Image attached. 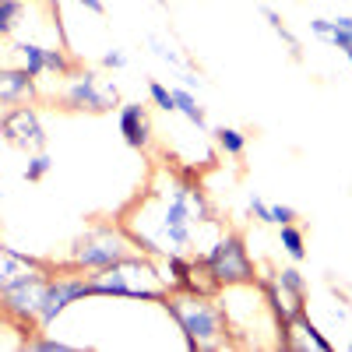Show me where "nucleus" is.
Masks as SVG:
<instances>
[{
  "label": "nucleus",
  "mask_w": 352,
  "mask_h": 352,
  "mask_svg": "<svg viewBox=\"0 0 352 352\" xmlns=\"http://www.w3.org/2000/svg\"><path fill=\"white\" fill-rule=\"evenodd\" d=\"M14 50L21 53V67L32 74V78H43L46 74V60H43L46 46H39V43H18Z\"/></svg>",
  "instance_id": "dca6fc26"
},
{
  "label": "nucleus",
  "mask_w": 352,
  "mask_h": 352,
  "mask_svg": "<svg viewBox=\"0 0 352 352\" xmlns=\"http://www.w3.org/2000/svg\"><path fill=\"white\" fill-rule=\"evenodd\" d=\"M257 289L264 292V300H268V307H272V314H275V320H278V328H285L300 310H307V300L296 296V292H289L278 278H261V275H257Z\"/></svg>",
  "instance_id": "9b49d317"
},
{
  "label": "nucleus",
  "mask_w": 352,
  "mask_h": 352,
  "mask_svg": "<svg viewBox=\"0 0 352 352\" xmlns=\"http://www.w3.org/2000/svg\"><path fill=\"white\" fill-rule=\"evenodd\" d=\"M155 4H169V0H155Z\"/></svg>",
  "instance_id": "c756f323"
},
{
  "label": "nucleus",
  "mask_w": 352,
  "mask_h": 352,
  "mask_svg": "<svg viewBox=\"0 0 352 352\" xmlns=\"http://www.w3.org/2000/svg\"><path fill=\"white\" fill-rule=\"evenodd\" d=\"M278 240H282V250H285L292 261H307V243H303V232L296 229V222L278 226Z\"/></svg>",
  "instance_id": "2eb2a0df"
},
{
  "label": "nucleus",
  "mask_w": 352,
  "mask_h": 352,
  "mask_svg": "<svg viewBox=\"0 0 352 352\" xmlns=\"http://www.w3.org/2000/svg\"><path fill=\"white\" fill-rule=\"evenodd\" d=\"M201 264L208 268V275L219 282V289L232 285H257V268L247 254V243L240 232H226V236L201 257Z\"/></svg>",
  "instance_id": "20e7f679"
},
{
  "label": "nucleus",
  "mask_w": 352,
  "mask_h": 352,
  "mask_svg": "<svg viewBox=\"0 0 352 352\" xmlns=\"http://www.w3.org/2000/svg\"><path fill=\"white\" fill-rule=\"evenodd\" d=\"M64 264L56 261H46V257H32V254H21L8 243H0V292H4L8 285L28 278L32 272H60Z\"/></svg>",
  "instance_id": "6e6552de"
},
{
  "label": "nucleus",
  "mask_w": 352,
  "mask_h": 352,
  "mask_svg": "<svg viewBox=\"0 0 352 352\" xmlns=\"http://www.w3.org/2000/svg\"><path fill=\"white\" fill-rule=\"evenodd\" d=\"M148 96H152V102L162 109V113H173L176 106H173V92L162 85V81H148Z\"/></svg>",
  "instance_id": "4be33fe9"
},
{
  "label": "nucleus",
  "mask_w": 352,
  "mask_h": 352,
  "mask_svg": "<svg viewBox=\"0 0 352 352\" xmlns=\"http://www.w3.org/2000/svg\"><path fill=\"white\" fill-rule=\"evenodd\" d=\"M162 307L173 314V320L180 324L187 349H222L229 324H226V310L215 303V296H204V292H180L169 289V296L162 300Z\"/></svg>",
  "instance_id": "f257e3e1"
},
{
  "label": "nucleus",
  "mask_w": 352,
  "mask_h": 352,
  "mask_svg": "<svg viewBox=\"0 0 352 352\" xmlns=\"http://www.w3.org/2000/svg\"><path fill=\"white\" fill-rule=\"evenodd\" d=\"M310 32H314L317 39H331V32H335V25H331L328 18H314V21H310Z\"/></svg>",
  "instance_id": "a878e982"
},
{
  "label": "nucleus",
  "mask_w": 352,
  "mask_h": 352,
  "mask_svg": "<svg viewBox=\"0 0 352 352\" xmlns=\"http://www.w3.org/2000/svg\"><path fill=\"white\" fill-rule=\"evenodd\" d=\"M152 50H155V56H162L166 64H173V67H184V56L176 53V50H169V46H166L162 39H155V36H152Z\"/></svg>",
  "instance_id": "393cba45"
},
{
  "label": "nucleus",
  "mask_w": 352,
  "mask_h": 352,
  "mask_svg": "<svg viewBox=\"0 0 352 352\" xmlns=\"http://www.w3.org/2000/svg\"><path fill=\"white\" fill-rule=\"evenodd\" d=\"M250 215H254L257 222H264V226H268V204H264V201H261L257 194L250 197Z\"/></svg>",
  "instance_id": "bb28decb"
},
{
  "label": "nucleus",
  "mask_w": 352,
  "mask_h": 352,
  "mask_svg": "<svg viewBox=\"0 0 352 352\" xmlns=\"http://www.w3.org/2000/svg\"><path fill=\"white\" fill-rule=\"evenodd\" d=\"M78 4H81L85 11H92V14H106V4H102V0H78Z\"/></svg>",
  "instance_id": "c85d7f7f"
},
{
  "label": "nucleus",
  "mask_w": 352,
  "mask_h": 352,
  "mask_svg": "<svg viewBox=\"0 0 352 352\" xmlns=\"http://www.w3.org/2000/svg\"><path fill=\"white\" fill-rule=\"evenodd\" d=\"M92 296L88 292V275L85 272H74V275H64V272H53L50 275V285H46V300H43V314H39V328L46 331L56 317H60L71 303Z\"/></svg>",
  "instance_id": "0eeeda50"
},
{
  "label": "nucleus",
  "mask_w": 352,
  "mask_h": 352,
  "mask_svg": "<svg viewBox=\"0 0 352 352\" xmlns=\"http://www.w3.org/2000/svg\"><path fill=\"white\" fill-rule=\"evenodd\" d=\"M0 138H4L11 148H18V152H46L43 120H39V113L28 102H18V106H11L4 116H0Z\"/></svg>",
  "instance_id": "423d86ee"
},
{
  "label": "nucleus",
  "mask_w": 352,
  "mask_h": 352,
  "mask_svg": "<svg viewBox=\"0 0 352 352\" xmlns=\"http://www.w3.org/2000/svg\"><path fill=\"white\" fill-rule=\"evenodd\" d=\"M169 92H173V106L180 109V113L187 116V120H190L197 131H204V127H208V116H204V109L197 106V99L187 92V88H169Z\"/></svg>",
  "instance_id": "ddd939ff"
},
{
  "label": "nucleus",
  "mask_w": 352,
  "mask_h": 352,
  "mask_svg": "<svg viewBox=\"0 0 352 352\" xmlns=\"http://www.w3.org/2000/svg\"><path fill=\"white\" fill-rule=\"evenodd\" d=\"M215 144H219L226 155H232V159H240V155L247 152V138H243L236 127H219V131H215Z\"/></svg>",
  "instance_id": "a211bd4d"
},
{
  "label": "nucleus",
  "mask_w": 352,
  "mask_h": 352,
  "mask_svg": "<svg viewBox=\"0 0 352 352\" xmlns=\"http://www.w3.org/2000/svg\"><path fill=\"white\" fill-rule=\"evenodd\" d=\"M50 169H53V159L46 152H32V159H28V166H25V180L28 184H39V180H46Z\"/></svg>",
  "instance_id": "6ab92c4d"
},
{
  "label": "nucleus",
  "mask_w": 352,
  "mask_h": 352,
  "mask_svg": "<svg viewBox=\"0 0 352 352\" xmlns=\"http://www.w3.org/2000/svg\"><path fill=\"white\" fill-rule=\"evenodd\" d=\"M67 113H109V109H120V92H116V85L106 81L102 74L96 71H78L67 78V88H64V99H60Z\"/></svg>",
  "instance_id": "39448f33"
},
{
  "label": "nucleus",
  "mask_w": 352,
  "mask_h": 352,
  "mask_svg": "<svg viewBox=\"0 0 352 352\" xmlns=\"http://www.w3.org/2000/svg\"><path fill=\"white\" fill-rule=\"evenodd\" d=\"M64 272V268H60ZM50 275L53 272H32L28 278L8 285L0 292V320L11 324L18 335H21V345L39 335V314H43V300H46V285H50Z\"/></svg>",
  "instance_id": "7ed1b4c3"
},
{
  "label": "nucleus",
  "mask_w": 352,
  "mask_h": 352,
  "mask_svg": "<svg viewBox=\"0 0 352 352\" xmlns=\"http://www.w3.org/2000/svg\"><path fill=\"white\" fill-rule=\"evenodd\" d=\"M275 278H278L289 292H296V296H303V300H307V282H303V275H300L296 268H282Z\"/></svg>",
  "instance_id": "412c9836"
},
{
  "label": "nucleus",
  "mask_w": 352,
  "mask_h": 352,
  "mask_svg": "<svg viewBox=\"0 0 352 352\" xmlns=\"http://www.w3.org/2000/svg\"><path fill=\"white\" fill-rule=\"evenodd\" d=\"M264 18H268V25H272V32H275V36H278V39H282L285 46H289V53H292V60H300V50H303V46H300V39H296V36L289 32V25L282 21V14H278L275 8H264Z\"/></svg>",
  "instance_id": "f3484780"
},
{
  "label": "nucleus",
  "mask_w": 352,
  "mask_h": 352,
  "mask_svg": "<svg viewBox=\"0 0 352 352\" xmlns=\"http://www.w3.org/2000/svg\"><path fill=\"white\" fill-rule=\"evenodd\" d=\"M282 349H292V352H300V349H317V352H331L335 345L317 331V324L307 317V310H300L296 317L289 320V324L282 328Z\"/></svg>",
  "instance_id": "9d476101"
},
{
  "label": "nucleus",
  "mask_w": 352,
  "mask_h": 352,
  "mask_svg": "<svg viewBox=\"0 0 352 352\" xmlns=\"http://www.w3.org/2000/svg\"><path fill=\"white\" fill-rule=\"evenodd\" d=\"M120 134L134 152L152 148V116L141 102H124L120 106Z\"/></svg>",
  "instance_id": "1a4fd4ad"
},
{
  "label": "nucleus",
  "mask_w": 352,
  "mask_h": 352,
  "mask_svg": "<svg viewBox=\"0 0 352 352\" xmlns=\"http://www.w3.org/2000/svg\"><path fill=\"white\" fill-rule=\"evenodd\" d=\"M349 349H352V338H349Z\"/></svg>",
  "instance_id": "7c9ffc66"
},
{
  "label": "nucleus",
  "mask_w": 352,
  "mask_h": 352,
  "mask_svg": "<svg viewBox=\"0 0 352 352\" xmlns=\"http://www.w3.org/2000/svg\"><path fill=\"white\" fill-rule=\"evenodd\" d=\"M127 64V56L120 53V50H109L106 56H102V67H109V71H116V67H124Z\"/></svg>",
  "instance_id": "cd10ccee"
},
{
  "label": "nucleus",
  "mask_w": 352,
  "mask_h": 352,
  "mask_svg": "<svg viewBox=\"0 0 352 352\" xmlns=\"http://www.w3.org/2000/svg\"><path fill=\"white\" fill-rule=\"evenodd\" d=\"M331 25H335V21H331ZM328 43H331L335 50H342V53H345V60L352 64V28H338V25H335V32H331Z\"/></svg>",
  "instance_id": "5701e85b"
},
{
  "label": "nucleus",
  "mask_w": 352,
  "mask_h": 352,
  "mask_svg": "<svg viewBox=\"0 0 352 352\" xmlns=\"http://www.w3.org/2000/svg\"><path fill=\"white\" fill-rule=\"evenodd\" d=\"M285 222H296V208H289V204H268V226H285Z\"/></svg>",
  "instance_id": "b1692460"
},
{
  "label": "nucleus",
  "mask_w": 352,
  "mask_h": 352,
  "mask_svg": "<svg viewBox=\"0 0 352 352\" xmlns=\"http://www.w3.org/2000/svg\"><path fill=\"white\" fill-rule=\"evenodd\" d=\"M21 349H32V352H71V345L67 342H60V338H50V335H32V338H28Z\"/></svg>",
  "instance_id": "aec40b11"
},
{
  "label": "nucleus",
  "mask_w": 352,
  "mask_h": 352,
  "mask_svg": "<svg viewBox=\"0 0 352 352\" xmlns=\"http://www.w3.org/2000/svg\"><path fill=\"white\" fill-rule=\"evenodd\" d=\"M141 254L134 247V240L127 236L124 222H99L88 232L71 243V257L64 261V272H96V268H109V264Z\"/></svg>",
  "instance_id": "f03ea898"
},
{
  "label": "nucleus",
  "mask_w": 352,
  "mask_h": 352,
  "mask_svg": "<svg viewBox=\"0 0 352 352\" xmlns=\"http://www.w3.org/2000/svg\"><path fill=\"white\" fill-rule=\"evenodd\" d=\"M39 96L36 78L25 67H0V106H18V102H32Z\"/></svg>",
  "instance_id": "f8f14e48"
},
{
  "label": "nucleus",
  "mask_w": 352,
  "mask_h": 352,
  "mask_svg": "<svg viewBox=\"0 0 352 352\" xmlns=\"http://www.w3.org/2000/svg\"><path fill=\"white\" fill-rule=\"evenodd\" d=\"M25 0H0V39H8L18 32V25L25 18Z\"/></svg>",
  "instance_id": "4468645a"
}]
</instances>
